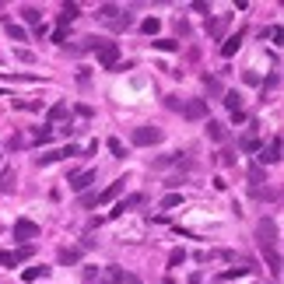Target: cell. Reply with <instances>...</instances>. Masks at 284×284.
Returning <instances> with one entry per match:
<instances>
[{"instance_id": "7", "label": "cell", "mask_w": 284, "mask_h": 284, "mask_svg": "<svg viewBox=\"0 0 284 284\" xmlns=\"http://www.w3.org/2000/svg\"><path fill=\"white\" fill-rule=\"evenodd\" d=\"M95 176H99L95 168H84V172H78V176H70V190H74V193H84L88 186L95 183Z\"/></svg>"}, {"instance_id": "33", "label": "cell", "mask_w": 284, "mask_h": 284, "mask_svg": "<svg viewBox=\"0 0 284 284\" xmlns=\"http://www.w3.org/2000/svg\"><path fill=\"white\" fill-rule=\"evenodd\" d=\"M53 42H67V25H60V28L53 32Z\"/></svg>"}, {"instance_id": "36", "label": "cell", "mask_w": 284, "mask_h": 284, "mask_svg": "<svg viewBox=\"0 0 284 284\" xmlns=\"http://www.w3.org/2000/svg\"><path fill=\"white\" fill-rule=\"evenodd\" d=\"M123 284H141V277H134V274H123Z\"/></svg>"}, {"instance_id": "14", "label": "cell", "mask_w": 284, "mask_h": 284, "mask_svg": "<svg viewBox=\"0 0 284 284\" xmlns=\"http://www.w3.org/2000/svg\"><path fill=\"white\" fill-rule=\"evenodd\" d=\"M4 32H7L14 42H25V39H28V35H25V28H21V25H14V21H4Z\"/></svg>"}, {"instance_id": "26", "label": "cell", "mask_w": 284, "mask_h": 284, "mask_svg": "<svg viewBox=\"0 0 284 284\" xmlns=\"http://www.w3.org/2000/svg\"><path fill=\"white\" fill-rule=\"evenodd\" d=\"M207 28H211V35H214V39H218V35H221L224 28H228V14H224L221 21H214V25H207Z\"/></svg>"}, {"instance_id": "21", "label": "cell", "mask_w": 284, "mask_h": 284, "mask_svg": "<svg viewBox=\"0 0 284 284\" xmlns=\"http://www.w3.org/2000/svg\"><path fill=\"white\" fill-rule=\"evenodd\" d=\"M141 203H144V197H141V193H134V197H130V200H123L120 207H116V211H112V214H123V211H126V207H141Z\"/></svg>"}, {"instance_id": "11", "label": "cell", "mask_w": 284, "mask_h": 284, "mask_svg": "<svg viewBox=\"0 0 284 284\" xmlns=\"http://www.w3.org/2000/svg\"><path fill=\"white\" fill-rule=\"evenodd\" d=\"M263 260L270 263V274H281V253H277V245H263Z\"/></svg>"}, {"instance_id": "32", "label": "cell", "mask_w": 284, "mask_h": 284, "mask_svg": "<svg viewBox=\"0 0 284 284\" xmlns=\"http://www.w3.org/2000/svg\"><path fill=\"white\" fill-rule=\"evenodd\" d=\"M242 151H260V141H256V137H245V141H242Z\"/></svg>"}, {"instance_id": "19", "label": "cell", "mask_w": 284, "mask_h": 284, "mask_svg": "<svg viewBox=\"0 0 284 284\" xmlns=\"http://www.w3.org/2000/svg\"><path fill=\"white\" fill-rule=\"evenodd\" d=\"M102 284H123V270L120 267H105V281Z\"/></svg>"}, {"instance_id": "31", "label": "cell", "mask_w": 284, "mask_h": 284, "mask_svg": "<svg viewBox=\"0 0 284 284\" xmlns=\"http://www.w3.org/2000/svg\"><path fill=\"white\" fill-rule=\"evenodd\" d=\"M249 179H253V183H263V168L253 165V168H249Z\"/></svg>"}, {"instance_id": "18", "label": "cell", "mask_w": 284, "mask_h": 284, "mask_svg": "<svg viewBox=\"0 0 284 284\" xmlns=\"http://www.w3.org/2000/svg\"><path fill=\"white\" fill-rule=\"evenodd\" d=\"M21 18L28 21V25H39V21H42V11H39V7H21Z\"/></svg>"}, {"instance_id": "38", "label": "cell", "mask_w": 284, "mask_h": 284, "mask_svg": "<svg viewBox=\"0 0 284 284\" xmlns=\"http://www.w3.org/2000/svg\"><path fill=\"white\" fill-rule=\"evenodd\" d=\"M165 284H176V281H172V277H168V281H165Z\"/></svg>"}, {"instance_id": "3", "label": "cell", "mask_w": 284, "mask_h": 284, "mask_svg": "<svg viewBox=\"0 0 284 284\" xmlns=\"http://www.w3.org/2000/svg\"><path fill=\"white\" fill-rule=\"evenodd\" d=\"M99 14H102V21H109V28H116V32L130 25V14H126V18H116V14H123L116 4H102V7H99Z\"/></svg>"}, {"instance_id": "30", "label": "cell", "mask_w": 284, "mask_h": 284, "mask_svg": "<svg viewBox=\"0 0 284 284\" xmlns=\"http://www.w3.org/2000/svg\"><path fill=\"white\" fill-rule=\"evenodd\" d=\"M109 151H112V155H116V158H126V151H123V144L116 141V137H112V141H109Z\"/></svg>"}, {"instance_id": "34", "label": "cell", "mask_w": 284, "mask_h": 284, "mask_svg": "<svg viewBox=\"0 0 284 284\" xmlns=\"http://www.w3.org/2000/svg\"><path fill=\"white\" fill-rule=\"evenodd\" d=\"M263 39H274V42H277V39H281V28H277V25H274V28H267Z\"/></svg>"}, {"instance_id": "27", "label": "cell", "mask_w": 284, "mask_h": 284, "mask_svg": "<svg viewBox=\"0 0 284 284\" xmlns=\"http://www.w3.org/2000/svg\"><path fill=\"white\" fill-rule=\"evenodd\" d=\"M224 105H228L232 112H239V91H228V95H224Z\"/></svg>"}, {"instance_id": "37", "label": "cell", "mask_w": 284, "mask_h": 284, "mask_svg": "<svg viewBox=\"0 0 284 284\" xmlns=\"http://www.w3.org/2000/svg\"><path fill=\"white\" fill-rule=\"evenodd\" d=\"M190 284H200V274H193V277H190Z\"/></svg>"}, {"instance_id": "6", "label": "cell", "mask_w": 284, "mask_h": 284, "mask_svg": "<svg viewBox=\"0 0 284 284\" xmlns=\"http://www.w3.org/2000/svg\"><path fill=\"white\" fill-rule=\"evenodd\" d=\"M256 235H260V245H277V224L263 218V221L256 224Z\"/></svg>"}, {"instance_id": "22", "label": "cell", "mask_w": 284, "mask_h": 284, "mask_svg": "<svg viewBox=\"0 0 284 284\" xmlns=\"http://www.w3.org/2000/svg\"><path fill=\"white\" fill-rule=\"evenodd\" d=\"M32 253H35L32 245H21V249H14V253H11V256H14V267H18V263H25V260H28Z\"/></svg>"}, {"instance_id": "29", "label": "cell", "mask_w": 284, "mask_h": 284, "mask_svg": "<svg viewBox=\"0 0 284 284\" xmlns=\"http://www.w3.org/2000/svg\"><path fill=\"white\" fill-rule=\"evenodd\" d=\"M183 260H186V253H183V249H172V253H168V263H172V267H179Z\"/></svg>"}, {"instance_id": "13", "label": "cell", "mask_w": 284, "mask_h": 284, "mask_svg": "<svg viewBox=\"0 0 284 284\" xmlns=\"http://www.w3.org/2000/svg\"><path fill=\"white\" fill-rule=\"evenodd\" d=\"M242 35H245V32L239 28V35H232V39H228V42L221 46V56H235V49L242 46Z\"/></svg>"}, {"instance_id": "9", "label": "cell", "mask_w": 284, "mask_h": 284, "mask_svg": "<svg viewBox=\"0 0 284 284\" xmlns=\"http://www.w3.org/2000/svg\"><path fill=\"white\" fill-rule=\"evenodd\" d=\"M67 155H78V147L70 144V147H60V151H46V155H39L35 162L39 165H53V162H60V158H67Z\"/></svg>"}, {"instance_id": "5", "label": "cell", "mask_w": 284, "mask_h": 284, "mask_svg": "<svg viewBox=\"0 0 284 284\" xmlns=\"http://www.w3.org/2000/svg\"><path fill=\"white\" fill-rule=\"evenodd\" d=\"M256 158H260L263 165H277V162H281V137H274L270 144H263Z\"/></svg>"}, {"instance_id": "10", "label": "cell", "mask_w": 284, "mask_h": 284, "mask_svg": "<svg viewBox=\"0 0 284 284\" xmlns=\"http://www.w3.org/2000/svg\"><path fill=\"white\" fill-rule=\"evenodd\" d=\"M123 186H126V179H116V183L109 186V190H102V193H95V200H99V203H109V200H116V197L123 193Z\"/></svg>"}, {"instance_id": "35", "label": "cell", "mask_w": 284, "mask_h": 284, "mask_svg": "<svg viewBox=\"0 0 284 284\" xmlns=\"http://www.w3.org/2000/svg\"><path fill=\"white\" fill-rule=\"evenodd\" d=\"M0 263H4V267H14V256H11L7 249H0Z\"/></svg>"}, {"instance_id": "8", "label": "cell", "mask_w": 284, "mask_h": 284, "mask_svg": "<svg viewBox=\"0 0 284 284\" xmlns=\"http://www.w3.org/2000/svg\"><path fill=\"white\" fill-rule=\"evenodd\" d=\"M183 116L186 120H203V116H207V102L203 99H190L183 105Z\"/></svg>"}, {"instance_id": "1", "label": "cell", "mask_w": 284, "mask_h": 284, "mask_svg": "<svg viewBox=\"0 0 284 284\" xmlns=\"http://www.w3.org/2000/svg\"><path fill=\"white\" fill-rule=\"evenodd\" d=\"M95 49H99V63L105 70H116V67H120V46H116V42H102Z\"/></svg>"}, {"instance_id": "28", "label": "cell", "mask_w": 284, "mask_h": 284, "mask_svg": "<svg viewBox=\"0 0 284 284\" xmlns=\"http://www.w3.org/2000/svg\"><path fill=\"white\" fill-rule=\"evenodd\" d=\"M155 46H158L162 53H172V49H176V39H155Z\"/></svg>"}, {"instance_id": "24", "label": "cell", "mask_w": 284, "mask_h": 284, "mask_svg": "<svg viewBox=\"0 0 284 284\" xmlns=\"http://www.w3.org/2000/svg\"><path fill=\"white\" fill-rule=\"evenodd\" d=\"M179 203H183L179 193H168V197H162V211H172V207H179Z\"/></svg>"}, {"instance_id": "20", "label": "cell", "mask_w": 284, "mask_h": 284, "mask_svg": "<svg viewBox=\"0 0 284 284\" xmlns=\"http://www.w3.org/2000/svg\"><path fill=\"white\" fill-rule=\"evenodd\" d=\"M49 270H53V267H28V270H25V281H39V277H46Z\"/></svg>"}, {"instance_id": "12", "label": "cell", "mask_w": 284, "mask_h": 284, "mask_svg": "<svg viewBox=\"0 0 284 284\" xmlns=\"http://www.w3.org/2000/svg\"><path fill=\"white\" fill-rule=\"evenodd\" d=\"M56 260H60V267L78 263V260H81V249H60V253H56Z\"/></svg>"}, {"instance_id": "15", "label": "cell", "mask_w": 284, "mask_h": 284, "mask_svg": "<svg viewBox=\"0 0 284 284\" xmlns=\"http://www.w3.org/2000/svg\"><path fill=\"white\" fill-rule=\"evenodd\" d=\"M81 14V7L78 4H63V14H60V25H70V21Z\"/></svg>"}, {"instance_id": "25", "label": "cell", "mask_w": 284, "mask_h": 284, "mask_svg": "<svg viewBox=\"0 0 284 284\" xmlns=\"http://www.w3.org/2000/svg\"><path fill=\"white\" fill-rule=\"evenodd\" d=\"M207 137H211V141H221V137H224L221 123H207Z\"/></svg>"}, {"instance_id": "4", "label": "cell", "mask_w": 284, "mask_h": 284, "mask_svg": "<svg viewBox=\"0 0 284 284\" xmlns=\"http://www.w3.org/2000/svg\"><path fill=\"white\" fill-rule=\"evenodd\" d=\"M14 239H21V242H28V239H39V224L28 221V218H18V221H14Z\"/></svg>"}, {"instance_id": "23", "label": "cell", "mask_w": 284, "mask_h": 284, "mask_svg": "<svg viewBox=\"0 0 284 284\" xmlns=\"http://www.w3.org/2000/svg\"><path fill=\"white\" fill-rule=\"evenodd\" d=\"M67 116V102H56L53 109H49V123H56V120H63Z\"/></svg>"}, {"instance_id": "2", "label": "cell", "mask_w": 284, "mask_h": 284, "mask_svg": "<svg viewBox=\"0 0 284 284\" xmlns=\"http://www.w3.org/2000/svg\"><path fill=\"white\" fill-rule=\"evenodd\" d=\"M130 141L137 144V147H151V144L162 141V130H158V126H137V130L130 134Z\"/></svg>"}, {"instance_id": "16", "label": "cell", "mask_w": 284, "mask_h": 284, "mask_svg": "<svg viewBox=\"0 0 284 284\" xmlns=\"http://www.w3.org/2000/svg\"><path fill=\"white\" fill-rule=\"evenodd\" d=\"M0 190H4V193L14 190V168H4V172H0Z\"/></svg>"}, {"instance_id": "17", "label": "cell", "mask_w": 284, "mask_h": 284, "mask_svg": "<svg viewBox=\"0 0 284 284\" xmlns=\"http://www.w3.org/2000/svg\"><path fill=\"white\" fill-rule=\"evenodd\" d=\"M158 28H162V21H158V18H144L141 21V32H144V35H158Z\"/></svg>"}]
</instances>
